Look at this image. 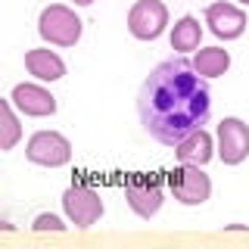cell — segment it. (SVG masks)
<instances>
[{
	"mask_svg": "<svg viewBox=\"0 0 249 249\" xmlns=\"http://www.w3.org/2000/svg\"><path fill=\"white\" fill-rule=\"evenodd\" d=\"M137 115L156 143L175 150L178 140L202 128L212 115V93L193 62L165 59L143 78L137 90Z\"/></svg>",
	"mask_w": 249,
	"mask_h": 249,
	"instance_id": "cell-1",
	"label": "cell"
},
{
	"mask_svg": "<svg viewBox=\"0 0 249 249\" xmlns=\"http://www.w3.org/2000/svg\"><path fill=\"white\" fill-rule=\"evenodd\" d=\"M37 35L50 47H75L84 35V22L72 6L66 3H50L37 16Z\"/></svg>",
	"mask_w": 249,
	"mask_h": 249,
	"instance_id": "cell-2",
	"label": "cell"
},
{
	"mask_svg": "<svg viewBox=\"0 0 249 249\" xmlns=\"http://www.w3.org/2000/svg\"><path fill=\"white\" fill-rule=\"evenodd\" d=\"M168 190L181 206H202V202L212 196V178L202 171V165L181 162L168 175Z\"/></svg>",
	"mask_w": 249,
	"mask_h": 249,
	"instance_id": "cell-3",
	"label": "cell"
},
{
	"mask_svg": "<svg viewBox=\"0 0 249 249\" xmlns=\"http://www.w3.org/2000/svg\"><path fill=\"white\" fill-rule=\"evenodd\" d=\"M62 212H66L69 224L88 231L103 218V196L88 184H72L62 193Z\"/></svg>",
	"mask_w": 249,
	"mask_h": 249,
	"instance_id": "cell-4",
	"label": "cell"
},
{
	"mask_svg": "<svg viewBox=\"0 0 249 249\" xmlns=\"http://www.w3.org/2000/svg\"><path fill=\"white\" fill-rule=\"evenodd\" d=\"M25 156L41 168H62L72 159V140L59 131H35L25 140Z\"/></svg>",
	"mask_w": 249,
	"mask_h": 249,
	"instance_id": "cell-5",
	"label": "cell"
},
{
	"mask_svg": "<svg viewBox=\"0 0 249 249\" xmlns=\"http://www.w3.org/2000/svg\"><path fill=\"white\" fill-rule=\"evenodd\" d=\"M215 150L218 159L224 165H240V162L249 159V124L237 115H228V119L218 122L215 131Z\"/></svg>",
	"mask_w": 249,
	"mask_h": 249,
	"instance_id": "cell-6",
	"label": "cell"
},
{
	"mask_svg": "<svg viewBox=\"0 0 249 249\" xmlns=\"http://www.w3.org/2000/svg\"><path fill=\"white\" fill-rule=\"evenodd\" d=\"M168 28V6L162 0H137L128 10V31L137 41H156Z\"/></svg>",
	"mask_w": 249,
	"mask_h": 249,
	"instance_id": "cell-7",
	"label": "cell"
},
{
	"mask_svg": "<svg viewBox=\"0 0 249 249\" xmlns=\"http://www.w3.org/2000/svg\"><path fill=\"white\" fill-rule=\"evenodd\" d=\"M124 199H128V209L137 218L150 221L153 215H159L162 202H165V193H162V184L156 178L137 175V178H128V184H124Z\"/></svg>",
	"mask_w": 249,
	"mask_h": 249,
	"instance_id": "cell-8",
	"label": "cell"
},
{
	"mask_svg": "<svg viewBox=\"0 0 249 249\" xmlns=\"http://www.w3.org/2000/svg\"><path fill=\"white\" fill-rule=\"evenodd\" d=\"M10 100L13 106L19 109L22 115H28V119H47V115L56 112V97H53L50 90L44 88V81H22L16 84L10 90Z\"/></svg>",
	"mask_w": 249,
	"mask_h": 249,
	"instance_id": "cell-9",
	"label": "cell"
},
{
	"mask_svg": "<svg viewBox=\"0 0 249 249\" xmlns=\"http://www.w3.org/2000/svg\"><path fill=\"white\" fill-rule=\"evenodd\" d=\"M202 22H206L209 31H212L215 37H221V41H237L246 31V13L240 10L237 3H231V0H215V3H209Z\"/></svg>",
	"mask_w": 249,
	"mask_h": 249,
	"instance_id": "cell-10",
	"label": "cell"
},
{
	"mask_svg": "<svg viewBox=\"0 0 249 249\" xmlns=\"http://www.w3.org/2000/svg\"><path fill=\"white\" fill-rule=\"evenodd\" d=\"M215 153H218V150H215V137L209 134L206 128L190 131L184 140H178V143H175L178 162H190V165H202V168H206V162L212 159Z\"/></svg>",
	"mask_w": 249,
	"mask_h": 249,
	"instance_id": "cell-11",
	"label": "cell"
},
{
	"mask_svg": "<svg viewBox=\"0 0 249 249\" xmlns=\"http://www.w3.org/2000/svg\"><path fill=\"white\" fill-rule=\"evenodd\" d=\"M25 69L37 81H59V78L66 75V62H62V56L56 50H50V47L25 50Z\"/></svg>",
	"mask_w": 249,
	"mask_h": 249,
	"instance_id": "cell-12",
	"label": "cell"
},
{
	"mask_svg": "<svg viewBox=\"0 0 249 249\" xmlns=\"http://www.w3.org/2000/svg\"><path fill=\"white\" fill-rule=\"evenodd\" d=\"M168 44L175 53H196L199 44H202V25L196 16H181V19L171 25V35H168Z\"/></svg>",
	"mask_w": 249,
	"mask_h": 249,
	"instance_id": "cell-13",
	"label": "cell"
},
{
	"mask_svg": "<svg viewBox=\"0 0 249 249\" xmlns=\"http://www.w3.org/2000/svg\"><path fill=\"white\" fill-rule=\"evenodd\" d=\"M193 69L206 78H221L228 75L231 69V53L224 50V47H199L196 53H193Z\"/></svg>",
	"mask_w": 249,
	"mask_h": 249,
	"instance_id": "cell-14",
	"label": "cell"
},
{
	"mask_svg": "<svg viewBox=\"0 0 249 249\" xmlns=\"http://www.w3.org/2000/svg\"><path fill=\"white\" fill-rule=\"evenodd\" d=\"M19 109L13 106V100L6 97L3 103H0V150L10 153L16 143L22 140V122H19Z\"/></svg>",
	"mask_w": 249,
	"mask_h": 249,
	"instance_id": "cell-15",
	"label": "cell"
},
{
	"mask_svg": "<svg viewBox=\"0 0 249 249\" xmlns=\"http://www.w3.org/2000/svg\"><path fill=\"white\" fill-rule=\"evenodd\" d=\"M31 228H35L37 233H44V231H53V233H62L66 231V224H62V218L59 215H53V212H41L31 221Z\"/></svg>",
	"mask_w": 249,
	"mask_h": 249,
	"instance_id": "cell-16",
	"label": "cell"
},
{
	"mask_svg": "<svg viewBox=\"0 0 249 249\" xmlns=\"http://www.w3.org/2000/svg\"><path fill=\"white\" fill-rule=\"evenodd\" d=\"M72 3H75V6H90L93 0H72Z\"/></svg>",
	"mask_w": 249,
	"mask_h": 249,
	"instance_id": "cell-17",
	"label": "cell"
},
{
	"mask_svg": "<svg viewBox=\"0 0 249 249\" xmlns=\"http://www.w3.org/2000/svg\"><path fill=\"white\" fill-rule=\"evenodd\" d=\"M237 3H243V6H249V0H237Z\"/></svg>",
	"mask_w": 249,
	"mask_h": 249,
	"instance_id": "cell-18",
	"label": "cell"
}]
</instances>
